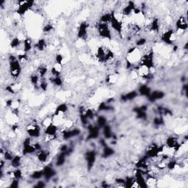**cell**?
Returning <instances> with one entry per match:
<instances>
[{
	"label": "cell",
	"instance_id": "obj_1",
	"mask_svg": "<svg viewBox=\"0 0 188 188\" xmlns=\"http://www.w3.org/2000/svg\"><path fill=\"white\" fill-rule=\"evenodd\" d=\"M139 66H145L148 68L149 70L154 68V51L150 50L148 53H145L141 57L140 60Z\"/></svg>",
	"mask_w": 188,
	"mask_h": 188
},
{
	"label": "cell",
	"instance_id": "obj_2",
	"mask_svg": "<svg viewBox=\"0 0 188 188\" xmlns=\"http://www.w3.org/2000/svg\"><path fill=\"white\" fill-rule=\"evenodd\" d=\"M17 4H18V9H17L16 13L18 15H22L34 6L35 2L32 0H29V1L22 0V1H18Z\"/></svg>",
	"mask_w": 188,
	"mask_h": 188
},
{
	"label": "cell",
	"instance_id": "obj_3",
	"mask_svg": "<svg viewBox=\"0 0 188 188\" xmlns=\"http://www.w3.org/2000/svg\"><path fill=\"white\" fill-rule=\"evenodd\" d=\"M97 31L99 32V35L104 38L109 39V40L112 39L111 31L109 27V24H107L99 22V24H98V26H97Z\"/></svg>",
	"mask_w": 188,
	"mask_h": 188
},
{
	"label": "cell",
	"instance_id": "obj_4",
	"mask_svg": "<svg viewBox=\"0 0 188 188\" xmlns=\"http://www.w3.org/2000/svg\"><path fill=\"white\" fill-rule=\"evenodd\" d=\"M110 24L111 27L117 32V34H118V35L121 37V35H122L123 25H124V24H123L122 21H120L118 20V19H117L115 15V12H114V11L112 12V19Z\"/></svg>",
	"mask_w": 188,
	"mask_h": 188
},
{
	"label": "cell",
	"instance_id": "obj_5",
	"mask_svg": "<svg viewBox=\"0 0 188 188\" xmlns=\"http://www.w3.org/2000/svg\"><path fill=\"white\" fill-rule=\"evenodd\" d=\"M22 71V67L18 60L10 62V72L13 78H18Z\"/></svg>",
	"mask_w": 188,
	"mask_h": 188
},
{
	"label": "cell",
	"instance_id": "obj_6",
	"mask_svg": "<svg viewBox=\"0 0 188 188\" xmlns=\"http://www.w3.org/2000/svg\"><path fill=\"white\" fill-rule=\"evenodd\" d=\"M27 131L31 138H39L41 135V127L36 124H30L27 126Z\"/></svg>",
	"mask_w": 188,
	"mask_h": 188
},
{
	"label": "cell",
	"instance_id": "obj_7",
	"mask_svg": "<svg viewBox=\"0 0 188 188\" xmlns=\"http://www.w3.org/2000/svg\"><path fill=\"white\" fill-rule=\"evenodd\" d=\"M36 152L34 145L31 143V138H27L24 140L23 143V150H22V154L27 155L33 154Z\"/></svg>",
	"mask_w": 188,
	"mask_h": 188
},
{
	"label": "cell",
	"instance_id": "obj_8",
	"mask_svg": "<svg viewBox=\"0 0 188 188\" xmlns=\"http://www.w3.org/2000/svg\"><path fill=\"white\" fill-rule=\"evenodd\" d=\"M161 40L166 44H173V41H175L174 32H173V29H168L166 32H163L162 36H161Z\"/></svg>",
	"mask_w": 188,
	"mask_h": 188
},
{
	"label": "cell",
	"instance_id": "obj_9",
	"mask_svg": "<svg viewBox=\"0 0 188 188\" xmlns=\"http://www.w3.org/2000/svg\"><path fill=\"white\" fill-rule=\"evenodd\" d=\"M144 173H143L142 171L140 169H137L135 170V179L136 181V183L138 184V187L141 188H147L146 182H145V179L143 176Z\"/></svg>",
	"mask_w": 188,
	"mask_h": 188
},
{
	"label": "cell",
	"instance_id": "obj_10",
	"mask_svg": "<svg viewBox=\"0 0 188 188\" xmlns=\"http://www.w3.org/2000/svg\"><path fill=\"white\" fill-rule=\"evenodd\" d=\"M176 31L179 32H184L186 31L188 28L187 22V18L183 15H181L179 18L177 19L176 22Z\"/></svg>",
	"mask_w": 188,
	"mask_h": 188
},
{
	"label": "cell",
	"instance_id": "obj_11",
	"mask_svg": "<svg viewBox=\"0 0 188 188\" xmlns=\"http://www.w3.org/2000/svg\"><path fill=\"white\" fill-rule=\"evenodd\" d=\"M87 129H88V135L87 137V140H88L96 139L97 138H99L100 128L98 126L89 125Z\"/></svg>",
	"mask_w": 188,
	"mask_h": 188
},
{
	"label": "cell",
	"instance_id": "obj_12",
	"mask_svg": "<svg viewBox=\"0 0 188 188\" xmlns=\"http://www.w3.org/2000/svg\"><path fill=\"white\" fill-rule=\"evenodd\" d=\"M81 133L79 129H65L62 131V137L63 140H69L72 138L77 136Z\"/></svg>",
	"mask_w": 188,
	"mask_h": 188
},
{
	"label": "cell",
	"instance_id": "obj_13",
	"mask_svg": "<svg viewBox=\"0 0 188 188\" xmlns=\"http://www.w3.org/2000/svg\"><path fill=\"white\" fill-rule=\"evenodd\" d=\"M96 153L95 151H89L85 154V159L87 161V168L88 170H90L93 168V165L96 162Z\"/></svg>",
	"mask_w": 188,
	"mask_h": 188
},
{
	"label": "cell",
	"instance_id": "obj_14",
	"mask_svg": "<svg viewBox=\"0 0 188 188\" xmlns=\"http://www.w3.org/2000/svg\"><path fill=\"white\" fill-rule=\"evenodd\" d=\"M147 110H148V106L147 105H142L141 107H135L133 109V111L137 115V118L143 120H145L147 118Z\"/></svg>",
	"mask_w": 188,
	"mask_h": 188
},
{
	"label": "cell",
	"instance_id": "obj_15",
	"mask_svg": "<svg viewBox=\"0 0 188 188\" xmlns=\"http://www.w3.org/2000/svg\"><path fill=\"white\" fill-rule=\"evenodd\" d=\"M43 173L45 180L49 181L52 178H53L54 176L56 175V171H55V169H53L51 166L46 165L43 169Z\"/></svg>",
	"mask_w": 188,
	"mask_h": 188
},
{
	"label": "cell",
	"instance_id": "obj_16",
	"mask_svg": "<svg viewBox=\"0 0 188 188\" xmlns=\"http://www.w3.org/2000/svg\"><path fill=\"white\" fill-rule=\"evenodd\" d=\"M136 8L135 3L133 2H129L128 4L123 8L121 13H122L123 16L126 17L129 16L131 13H133V11L135 10V8Z\"/></svg>",
	"mask_w": 188,
	"mask_h": 188
},
{
	"label": "cell",
	"instance_id": "obj_17",
	"mask_svg": "<svg viewBox=\"0 0 188 188\" xmlns=\"http://www.w3.org/2000/svg\"><path fill=\"white\" fill-rule=\"evenodd\" d=\"M165 96V93L160 90H154L153 92H151L150 95L148 96V98L149 101L151 102H154L155 101L158 99H162Z\"/></svg>",
	"mask_w": 188,
	"mask_h": 188
},
{
	"label": "cell",
	"instance_id": "obj_18",
	"mask_svg": "<svg viewBox=\"0 0 188 188\" xmlns=\"http://www.w3.org/2000/svg\"><path fill=\"white\" fill-rule=\"evenodd\" d=\"M87 28H88V24H87L86 22H82L80 25V27H79L78 29V33H77V36H78L79 38H85L87 34Z\"/></svg>",
	"mask_w": 188,
	"mask_h": 188
},
{
	"label": "cell",
	"instance_id": "obj_19",
	"mask_svg": "<svg viewBox=\"0 0 188 188\" xmlns=\"http://www.w3.org/2000/svg\"><path fill=\"white\" fill-rule=\"evenodd\" d=\"M68 106L66 105V104H62L57 107V109H56V110H55L54 115H58V116L63 118L64 115H66V113L68 112Z\"/></svg>",
	"mask_w": 188,
	"mask_h": 188
},
{
	"label": "cell",
	"instance_id": "obj_20",
	"mask_svg": "<svg viewBox=\"0 0 188 188\" xmlns=\"http://www.w3.org/2000/svg\"><path fill=\"white\" fill-rule=\"evenodd\" d=\"M49 152L47 150H41L38 151V153L37 154V158L38 160L41 162H46L49 157Z\"/></svg>",
	"mask_w": 188,
	"mask_h": 188
},
{
	"label": "cell",
	"instance_id": "obj_21",
	"mask_svg": "<svg viewBox=\"0 0 188 188\" xmlns=\"http://www.w3.org/2000/svg\"><path fill=\"white\" fill-rule=\"evenodd\" d=\"M138 96V93L137 91H130L129 93H127L126 94H122L121 96V100L124 101H131V100L135 99V98H137V96Z\"/></svg>",
	"mask_w": 188,
	"mask_h": 188
},
{
	"label": "cell",
	"instance_id": "obj_22",
	"mask_svg": "<svg viewBox=\"0 0 188 188\" xmlns=\"http://www.w3.org/2000/svg\"><path fill=\"white\" fill-rule=\"evenodd\" d=\"M107 49H106L103 46H100L97 49L96 57L100 63H104V58H105V55L106 53H107Z\"/></svg>",
	"mask_w": 188,
	"mask_h": 188
},
{
	"label": "cell",
	"instance_id": "obj_23",
	"mask_svg": "<svg viewBox=\"0 0 188 188\" xmlns=\"http://www.w3.org/2000/svg\"><path fill=\"white\" fill-rule=\"evenodd\" d=\"M57 131H58L57 126L52 124L49 126L46 127V129H44V134L48 135H57Z\"/></svg>",
	"mask_w": 188,
	"mask_h": 188
},
{
	"label": "cell",
	"instance_id": "obj_24",
	"mask_svg": "<svg viewBox=\"0 0 188 188\" xmlns=\"http://www.w3.org/2000/svg\"><path fill=\"white\" fill-rule=\"evenodd\" d=\"M159 28H160V24H159V19L158 18H154L152 21L151 24H149V29L151 32H156L158 33L159 32Z\"/></svg>",
	"mask_w": 188,
	"mask_h": 188
},
{
	"label": "cell",
	"instance_id": "obj_25",
	"mask_svg": "<svg viewBox=\"0 0 188 188\" xmlns=\"http://www.w3.org/2000/svg\"><path fill=\"white\" fill-rule=\"evenodd\" d=\"M136 186L137 187H139L138 184L136 183L135 177H131V176H127L125 179V187L126 188H131L135 187Z\"/></svg>",
	"mask_w": 188,
	"mask_h": 188
},
{
	"label": "cell",
	"instance_id": "obj_26",
	"mask_svg": "<svg viewBox=\"0 0 188 188\" xmlns=\"http://www.w3.org/2000/svg\"><path fill=\"white\" fill-rule=\"evenodd\" d=\"M152 90L148 86H147L146 85H142L140 87H139V93L140 95L143 96H147L150 95Z\"/></svg>",
	"mask_w": 188,
	"mask_h": 188
},
{
	"label": "cell",
	"instance_id": "obj_27",
	"mask_svg": "<svg viewBox=\"0 0 188 188\" xmlns=\"http://www.w3.org/2000/svg\"><path fill=\"white\" fill-rule=\"evenodd\" d=\"M114 153H115V151H114L113 148H110V147L107 145V146L103 148V152L101 156H102L103 158H107L110 157L113 154H114Z\"/></svg>",
	"mask_w": 188,
	"mask_h": 188
},
{
	"label": "cell",
	"instance_id": "obj_28",
	"mask_svg": "<svg viewBox=\"0 0 188 188\" xmlns=\"http://www.w3.org/2000/svg\"><path fill=\"white\" fill-rule=\"evenodd\" d=\"M103 135L105 139H110L113 136V132H112V129L110 125H106L103 127Z\"/></svg>",
	"mask_w": 188,
	"mask_h": 188
},
{
	"label": "cell",
	"instance_id": "obj_29",
	"mask_svg": "<svg viewBox=\"0 0 188 188\" xmlns=\"http://www.w3.org/2000/svg\"><path fill=\"white\" fill-rule=\"evenodd\" d=\"M66 156H67V155H66V153L60 152V154L57 156V159H56V165H57V167H60L64 165L65 162H66Z\"/></svg>",
	"mask_w": 188,
	"mask_h": 188
},
{
	"label": "cell",
	"instance_id": "obj_30",
	"mask_svg": "<svg viewBox=\"0 0 188 188\" xmlns=\"http://www.w3.org/2000/svg\"><path fill=\"white\" fill-rule=\"evenodd\" d=\"M146 179H145V182H146L147 186L148 187H154L156 186L157 183V179L156 176H150V175H147Z\"/></svg>",
	"mask_w": 188,
	"mask_h": 188
},
{
	"label": "cell",
	"instance_id": "obj_31",
	"mask_svg": "<svg viewBox=\"0 0 188 188\" xmlns=\"http://www.w3.org/2000/svg\"><path fill=\"white\" fill-rule=\"evenodd\" d=\"M22 43L24 44V52L27 54L29 52H30L31 49H32V41H31L30 39L26 38Z\"/></svg>",
	"mask_w": 188,
	"mask_h": 188
},
{
	"label": "cell",
	"instance_id": "obj_32",
	"mask_svg": "<svg viewBox=\"0 0 188 188\" xmlns=\"http://www.w3.org/2000/svg\"><path fill=\"white\" fill-rule=\"evenodd\" d=\"M21 162H22V157L18 155H15L10 161V165L13 168H17L18 167L20 166Z\"/></svg>",
	"mask_w": 188,
	"mask_h": 188
},
{
	"label": "cell",
	"instance_id": "obj_33",
	"mask_svg": "<svg viewBox=\"0 0 188 188\" xmlns=\"http://www.w3.org/2000/svg\"><path fill=\"white\" fill-rule=\"evenodd\" d=\"M46 47V41H45L44 39H40L37 42L36 44L35 45V48H36V49L38 51H40V52L44 50Z\"/></svg>",
	"mask_w": 188,
	"mask_h": 188
},
{
	"label": "cell",
	"instance_id": "obj_34",
	"mask_svg": "<svg viewBox=\"0 0 188 188\" xmlns=\"http://www.w3.org/2000/svg\"><path fill=\"white\" fill-rule=\"evenodd\" d=\"M111 19L112 13H106L104 14V15L100 18V22H101V23H104L109 24L110 23V22H111Z\"/></svg>",
	"mask_w": 188,
	"mask_h": 188
},
{
	"label": "cell",
	"instance_id": "obj_35",
	"mask_svg": "<svg viewBox=\"0 0 188 188\" xmlns=\"http://www.w3.org/2000/svg\"><path fill=\"white\" fill-rule=\"evenodd\" d=\"M97 126H98L99 128H103L104 126L107 125V118L104 116H102V115H100L97 118Z\"/></svg>",
	"mask_w": 188,
	"mask_h": 188
},
{
	"label": "cell",
	"instance_id": "obj_36",
	"mask_svg": "<svg viewBox=\"0 0 188 188\" xmlns=\"http://www.w3.org/2000/svg\"><path fill=\"white\" fill-rule=\"evenodd\" d=\"M50 81L55 85L58 86V87H60L63 85V80L60 77H52V78H50Z\"/></svg>",
	"mask_w": 188,
	"mask_h": 188
},
{
	"label": "cell",
	"instance_id": "obj_37",
	"mask_svg": "<svg viewBox=\"0 0 188 188\" xmlns=\"http://www.w3.org/2000/svg\"><path fill=\"white\" fill-rule=\"evenodd\" d=\"M48 68L44 66H39L38 68V72L39 75H40L41 78H44L45 75L47 73Z\"/></svg>",
	"mask_w": 188,
	"mask_h": 188
},
{
	"label": "cell",
	"instance_id": "obj_38",
	"mask_svg": "<svg viewBox=\"0 0 188 188\" xmlns=\"http://www.w3.org/2000/svg\"><path fill=\"white\" fill-rule=\"evenodd\" d=\"M98 110H99V111L108 112V111H110V110H113V107H110V106H108L107 104H106V103L102 102L99 104V107H98Z\"/></svg>",
	"mask_w": 188,
	"mask_h": 188
},
{
	"label": "cell",
	"instance_id": "obj_39",
	"mask_svg": "<svg viewBox=\"0 0 188 188\" xmlns=\"http://www.w3.org/2000/svg\"><path fill=\"white\" fill-rule=\"evenodd\" d=\"M42 176H43V170L35 171H34L33 173H32V175H31V178H32V179H41Z\"/></svg>",
	"mask_w": 188,
	"mask_h": 188
},
{
	"label": "cell",
	"instance_id": "obj_40",
	"mask_svg": "<svg viewBox=\"0 0 188 188\" xmlns=\"http://www.w3.org/2000/svg\"><path fill=\"white\" fill-rule=\"evenodd\" d=\"M30 82L35 87H37L38 85L39 82V77L37 74L34 73L30 76Z\"/></svg>",
	"mask_w": 188,
	"mask_h": 188
},
{
	"label": "cell",
	"instance_id": "obj_41",
	"mask_svg": "<svg viewBox=\"0 0 188 188\" xmlns=\"http://www.w3.org/2000/svg\"><path fill=\"white\" fill-rule=\"evenodd\" d=\"M177 165L178 164L176 160H169L167 163V168H168V170L173 171L177 167Z\"/></svg>",
	"mask_w": 188,
	"mask_h": 188
},
{
	"label": "cell",
	"instance_id": "obj_42",
	"mask_svg": "<svg viewBox=\"0 0 188 188\" xmlns=\"http://www.w3.org/2000/svg\"><path fill=\"white\" fill-rule=\"evenodd\" d=\"M153 123L156 126H159L162 125V124H164V120L162 115H160V116L159 117H155V118H154Z\"/></svg>",
	"mask_w": 188,
	"mask_h": 188
},
{
	"label": "cell",
	"instance_id": "obj_43",
	"mask_svg": "<svg viewBox=\"0 0 188 188\" xmlns=\"http://www.w3.org/2000/svg\"><path fill=\"white\" fill-rule=\"evenodd\" d=\"M52 124H53V120H52V117H47L45 118L42 121V125L44 127L49 126V125H51Z\"/></svg>",
	"mask_w": 188,
	"mask_h": 188
},
{
	"label": "cell",
	"instance_id": "obj_44",
	"mask_svg": "<svg viewBox=\"0 0 188 188\" xmlns=\"http://www.w3.org/2000/svg\"><path fill=\"white\" fill-rule=\"evenodd\" d=\"M21 42L22 41L18 39V38H14L10 42V46L12 48H18L20 46Z\"/></svg>",
	"mask_w": 188,
	"mask_h": 188
},
{
	"label": "cell",
	"instance_id": "obj_45",
	"mask_svg": "<svg viewBox=\"0 0 188 188\" xmlns=\"http://www.w3.org/2000/svg\"><path fill=\"white\" fill-rule=\"evenodd\" d=\"M13 174L14 179L20 180L22 178V171L19 170V169H15V171H13Z\"/></svg>",
	"mask_w": 188,
	"mask_h": 188
},
{
	"label": "cell",
	"instance_id": "obj_46",
	"mask_svg": "<svg viewBox=\"0 0 188 188\" xmlns=\"http://www.w3.org/2000/svg\"><path fill=\"white\" fill-rule=\"evenodd\" d=\"M4 157H5V159L6 161H11L13 159V158L14 157V156L11 152L5 151V152L4 153Z\"/></svg>",
	"mask_w": 188,
	"mask_h": 188
},
{
	"label": "cell",
	"instance_id": "obj_47",
	"mask_svg": "<svg viewBox=\"0 0 188 188\" xmlns=\"http://www.w3.org/2000/svg\"><path fill=\"white\" fill-rule=\"evenodd\" d=\"M39 86H40V88L42 90H43V91H46V90H47L48 84L44 78L41 79V82H40V85Z\"/></svg>",
	"mask_w": 188,
	"mask_h": 188
},
{
	"label": "cell",
	"instance_id": "obj_48",
	"mask_svg": "<svg viewBox=\"0 0 188 188\" xmlns=\"http://www.w3.org/2000/svg\"><path fill=\"white\" fill-rule=\"evenodd\" d=\"M115 183L116 184V187H125V179H121V178H118L115 179Z\"/></svg>",
	"mask_w": 188,
	"mask_h": 188
},
{
	"label": "cell",
	"instance_id": "obj_49",
	"mask_svg": "<svg viewBox=\"0 0 188 188\" xmlns=\"http://www.w3.org/2000/svg\"><path fill=\"white\" fill-rule=\"evenodd\" d=\"M85 115H86V117H87L89 120H93V118H94V113H93V110H90V109L86 110Z\"/></svg>",
	"mask_w": 188,
	"mask_h": 188
},
{
	"label": "cell",
	"instance_id": "obj_50",
	"mask_svg": "<svg viewBox=\"0 0 188 188\" xmlns=\"http://www.w3.org/2000/svg\"><path fill=\"white\" fill-rule=\"evenodd\" d=\"M53 29H54L53 25L51 24H47L43 27V32H44V33H49V32H52Z\"/></svg>",
	"mask_w": 188,
	"mask_h": 188
},
{
	"label": "cell",
	"instance_id": "obj_51",
	"mask_svg": "<svg viewBox=\"0 0 188 188\" xmlns=\"http://www.w3.org/2000/svg\"><path fill=\"white\" fill-rule=\"evenodd\" d=\"M146 39L144 38H140L138 39L136 41V46L137 47L138 46H143L146 43Z\"/></svg>",
	"mask_w": 188,
	"mask_h": 188
},
{
	"label": "cell",
	"instance_id": "obj_52",
	"mask_svg": "<svg viewBox=\"0 0 188 188\" xmlns=\"http://www.w3.org/2000/svg\"><path fill=\"white\" fill-rule=\"evenodd\" d=\"M80 121H81L82 124L83 125H87V124H88L89 119L86 117V115H85V114H80Z\"/></svg>",
	"mask_w": 188,
	"mask_h": 188
},
{
	"label": "cell",
	"instance_id": "obj_53",
	"mask_svg": "<svg viewBox=\"0 0 188 188\" xmlns=\"http://www.w3.org/2000/svg\"><path fill=\"white\" fill-rule=\"evenodd\" d=\"M18 186H19V180L16 179H13L12 182H10V187L16 188L18 187Z\"/></svg>",
	"mask_w": 188,
	"mask_h": 188
},
{
	"label": "cell",
	"instance_id": "obj_54",
	"mask_svg": "<svg viewBox=\"0 0 188 188\" xmlns=\"http://www.w3.org/2000/svg\"><path fill=\"white\" fill-rule=\"evenodd\" d=\"M63 56H62L61 55H60V54L57 55V56H56V57H55V62H56V63L62 65L63 64Z\"/></svg>",
	"mask_w": 188,
	"mask_h": 188
},
{
	"label": "cell",
	"instance_id": "obj_55",
	"mask_svg": "<svg viewBox=\"0 0 188 188\" xmlns=\"http://www.w3.org/2000/svg\"><path fill=\"white\" fill-rule=\"evenodd\" d=\"M138 76H139V74H138V71L136 70L131 71V73H130V77H131L132 80H135V79H137L138 77Z\"/></svg>",
	"mask_w": 188,
	"mask_h": 188
},
{
	"label": "cell",
	"instance_id": "obj_56",
	"mask_svg": "<svg viewBox=\"0 0 188 188\" xmlns=\"http://www.w3.org/2000/svg\"><path fill=\"white\" fill-rule=\"evenodd\" d=\"M45 186H46V185H45L44 182H42V181H39V182H38L37 185L34 186V187H35V188H43V187H45Z\"/></svg>",
	"mask_w": 188,
	"mask_h": 188
},
{
	"label": "cell",
	"instance_id": "obj_57",
	"mask_svg": "<svg viewBox=\"0 0 188 188\" xmlns=\"http://www.w3.org/2000/svg\"><path fill=\"white\" fill-rule=\"evenodd\" d=\"M68 149V147L67 145H63L60 146V152H63V153H66V152Z\"/></svg>",
	"mask_w": 188,
	"mask_h": 188
},
{
	"label": "cell",
	"instance_id": "obj_58",
	"mask_svg": "<svg viewBox=\"0 0 188 188\" xmlns=\"http://www.w3.org/2000/svg\"><path fill=\"white\" fill-rule=\"evenodd\" d=\"M5 90H6L7 92H8V93H11V94H15V92H14V90H13L12 87H11V85H8L6 87H5Z\"/></svg>",
	"mask_w": 188,
	"mask_h": 188
},
{
	"label": "cell",
	"instance_id": "obj_59",
	"mask_svg": "<svg viewBox=\"0 0 188 188\" xmlns=\"http://www.w3.org/2000/svg\"><path fill=\"white\" fill-rule=\"evenodd\" d=\"M34 146H35L36 151H41V145L39 143H35L33 144Z\"/></svg>",
	"mask_w": 188,
	"mask_h": 188
},
{
	"label": "cell",
	"instance_id": "obj_60",
	"mask_svg": "<svg viewBox=\"0 0 188 188\" xmlns=\"http://www.w3.org/2000/svg\"><path fill=\"white\" fill-rule=\"evenodd\" d=\"M99 143H100V145H101V146L103 147V148H104V147H105V146H107V143H106L105 140H104V139H101V140H100Z\"/></svg>",
	"mask_w": 188,
	"mask_h": 188
},
{
	"label": "cell",
	"instance_id": "obj_61",
	"mask_svg": "<svg viewBox=\"0 0 188 188\" xmlns=\"http://www.w3.org/2000/svg\"><path fill=\"white\" fill-rule=\"evenodd\" d=\"M17 60L16 57H15V56H14V55H10V57H9V60H10V62L15 61V60Z\"/></svg>",
	"mask_w": 188,
	"mask_h": 188
},
{
	"label": "cell",
	"instance_id": "obj_62",
	"mask_svg": "<svg viewBox=\"0 0 188 188\" xmlns=\"http://www.w3.org/2000/svg\"><path fill=\"white\" fill-rule=\"evenodd\" d=\"M109 186H110V185H109L108 184H107V182H103L102 185H101V187H108Z\"/></svg>",
	"mask_w": 188,
	"mask_h": 188
},
{
	"label": "cell",
	"instance_id": "obj_63",
	"mask_svg": "<svg viewBox=\"0 0 188 188\" xmlns=\"http://www.w3.org/2000/svg\"><path fill=\"white\" fill-rule=\"evenodd\" d=\"M177 49H178V46H174V47H173V51H174V52H176V51H177Z\"/></svg>",
	"mask_w": 188,
	"mask_h": 188
}]
</instances>
